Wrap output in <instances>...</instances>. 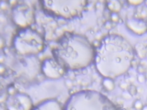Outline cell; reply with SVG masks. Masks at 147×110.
<instances>
[{"instance_id":"obj_1","label":"cell","mask_w":147,"mask_h":110,"mask_svg":"<svg viewBox=\"0 0 147 110\" xmlns=\"http://www.w3.org/2000/svg\"><path fill=\"white\" fill-rule=\"evenodd\" d=\"M134 57L131 44L121 35L110 34L104 37L96 49L93 63L102 77L114 79L129 70Z\"/></svg>"},{"instance_id":"obj_2","label":"cell","mask_w":147,"mask_h":110,"mask_svg":"<svg viewBox=\"0 0 147 110\" xmlns=\"http://www.w3.org/2000/svg\"><path fill=\"white\" fill-rule=\"evenodd\" d=\"M94 47L84 36L67 32L56 42L52 53L55 58L67 71L85 69L94 62Z\"/></svg>"},{"instance_id":"obj_3","label":"cell","mask_w":147,"mask_h":110,"mask_svg":"<svg viewBox=\"0 0 147 110\" xmlns=\"http://www.w3.org/2000/svg\"><path fill=\"white\" fill-rule=\"evenodd\" d=\"M64 110H118L102 93L94 90H82L73 93L67 100Z\"/></svg>"},{"instance_id":"obj_4","label":"cell","mask_w":147,"mask_h":110,"mask_svg":"<svg viewBox=\"0 0 147 110\" xmlns=\"http://www.w3.org/2000/svg\"><path fill=\"white\" fill-rule=\"evenodd\" d=\"M12 45L16 53L21 56H35L44 48L41 35L31 27L21 28L15 35Z\"/></svg>"},{"instance_id":"obj_5","label":"cell","mask_w":147,"mask_h":110,"mask_svg":"<svg viewBox=\"0 0 147 110\" xmlns=\"http://www.w3.org/2000/svg\"><path fill=\"white\" fill-rule=\"evenodd\" d=\"M40 3L43 10L47 14L65 20L81 17L88 5V1L84 0L41 1Z\"/></svg>"},{"instance_id":"obj_6","label":"cell","mask_w":147,"mask_h":110,"mask_svg":"<svg viewBox=\"0 0 147 110\" xmlns=\"http://www.w3.org/2000/svg\"><path fill=\"white\" fill-rule=\"evenodd\" d=\"M13 22L21 28L31 27L35 22V13L33 8L25 4L15 5L11 12Z\"/></svg>"},{"instance_id":"obj_7","label":"cell","mask_w":147,"mask_h":110,"mask_svg":"<svg viewBox=\"0 0 147 110\" xmlns=\"http://www.w3.org/2000/svg\"><path fill=\"white\" fill-rule=\"evenodd\" d=\"M7 110H32L33 102L30 96L22 92L9 95L5 101Z\"/></svg>"},{"instance_id":"obj_8","label":"cell","mask_w":147,"mask_h":110,"mask_svg":"<svg viewBox=\"0 0 147 110\" xmlns=\"http://www.w3.org/2000/svg\"><path fill=\"white\" fill-rule=\"evenodd\" d=\"M67 70L55 59L47 58L41 63V72L51 79L61 78Z\"/></svg>"},{"instance_id":"obj_9","label":"cell","mask_w":147,"mask_h":110,"mask_svg":"<svg viewBox=\"0 0 147 110\" xmlns=\"http://www.w3.org/2000/svg\"><path fill=\"white\" fill-rule=\"evenodd\" d=\"M128 29L138 36H141L147 32V22L139 18L128 19L126 22Z\"/></svg>"},{"instance_id":"obj_10","label":"cell","mask_w":147,"mask_h":110,"mask_svg":"<svg viewBox=\"0 0 147 110\" xmlns=\"http://www.w3.org/2000/svg\"><path fill=\"white\" fill-rule=\"evenodd\" d=\"M32 110H64V108L56 99H49L33 107Z\"/></svg>"},{"instance_id":"obj_11","label":"cell","mask_w":147,"mask_h":110,"mask_svg":"<svg viewBox=\"0 0 147 110\" xmlns=\"http://www.w3.org/2000/svg\"><path fill=\"white\" fill-rule=\"evenodd\" d=\"M108 8L113 13H117L121 9L122 5L118 1H110L107 2Z\"/></svg>"},{"instance_id":"obj_12","label":"cell","mask_w":147,"mask_h":110,"mask_svg":"<svg viewBox=\"0 0 147 110\" xmlns=\"http://www.w3.org/2000/svg\"><path fill=\"white\" fill-rule=\"evenodd\" d=\"M102 83H103L104 87L108 91L113 90L115 87L113 79H112L104 78Z\"/></svg>"},{"instance_id":"obj_13","label":"cell","mask_w":147,"mask_h":110,"mask_svg":"<svg viewBox=\"0 0 147 110\" xmlns=\"http://www.w3.org/2000/svg\"><path fill=\"white\" fill-rule=\"evenodd\" d=\"M144 105L142 101L140 100H137L134 102L133 104V107L135 109L137 110H141Z\"/></svg>"},{"instance_id":"obj_14","label":"cell","mask_w":147,"mask_h":110,"mask_svg":"<svg viewBox=\"0 0 147 110\" xmlns=\"http://www.w3.org/2000/svg\"><path fill=\"white\" fill-rule=\"evenodd\" d=\"M137 80L140 83H144L145 81V76L143 73H139L137 76Z\"/></svg>"},{"instance_id":"obj_15","label":"cell","mask_w":147,"mask_h":110,"mask_svg":"<svg viewBox=\"0 0 147 110\" xmlns=\"http://www.w3.org/2000/svg\"><path fill=\"white\" fill-rule=\"evenodd\" d=\"M128 3L131 5H133V6H138L141 5V4H142L144 3L143 1H128Z\"/></svg>"},{"instance_id":"obj_16","label":"cell","mask_w":147,"mask_h":110,"mask_svg":"<svg viewBox=\"0 0 147 110\" xmlns=\"http://www.w3.org/2000/svg\"><path fill=\"white\" fill-rule=\"evenodd\" d=\"M129 93L132 95H134L136 94L137 93V89L136 88L135 86L134 85H131L129 88Z\"/></svg>"},{"instance_id":"obj_17","label":"cell","mask_w":147,"mask_h":110,"mask_svg":"<svg viewBox=\"0 0 147 110\" xmlns=\"http://www.w3.org/2000/svg\"><path fill=\"white\" fill-rule=\"evenodd\" d=\"M141 110H147V105H144Z\"/></svg>"}]
</instances>
